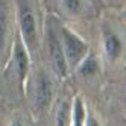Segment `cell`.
<instances>
[{
	"instance_id": "obj_3",
	"label": "cell",
	"mask_w": 126,
	"mask_h": 126,
	"mask_svg": "<svg viewBox=\"0 0 126 126\" xmlns=\"http://www.w3.org/2000/svg\"><path fill=\"white\" fill-rule=\"evenodd\" d=\"M47 44H49V55H50V59H52L53 68H55V71L58 73V76L65 78L67 73H68V64H67V59H65V55H64L62 44L59 43V40L56 38V35L53 32L49 33Z\"/></svg>"
},
{
	"instance_id": "obj_9",
	"label": "cell",
	"mask_w": 126,
	"mask_h": 126,
	"mask_svg": "<svg viewBox=\"0 0 126 126\" xmlns=\"http://www.w3.org/2000/svg\"><path fill=\"white\" fill-rule=\"evenodd\" d=\"M8 33V20H6V12L0 6V50L5 47V40Z\"/></svg>"
},
{
	"instance_id": "obj_2",
	"label": "cell",
	"mask_w": 126,
	"mask_h": 126,
	"mask_svg": "<svg viewBox=\"0 0 126 126\" xmlns=\"http://www.w3.org/2000/svg\"><path fill=\"white\" fill-rule=\"evenodd\" d=\"M20 31L26 49H33L37 43V21L33 11L28 5H23L20 8Z\"/></svg>"
},
{
	"instance_id": "obj_4",
	"label": "cell",
	"mask_w": 126,
	"mask_h": 126,
	"mask_svg": "<svg viewBox=\"0 0 126 126\" xmlns=\"http://www.w3.org/2000/svg\"><path fill=\"white\" fill-rule=\"evenodd\" d=\"M50 100H52V82L46 75L41 73L37 79V85H35V102H37V108L41 111L47 110Z\"/></svg>"
},
{
	"instance_id": "obj_11",
	"label": "cell",
	"mask_w": 126,
	"mask_h": 126,
	"mask_svg": "<svg viewBox=\"0 0 126 126\" xmlns=\"http://www.w3.org/2000/svg\"><path fill=\"white\" fill-rule=\"evenodd\" d=\"M68 105L67 102H62L56 112V125H67L68 123Z\"/></svg>"
},
{
	"instance_id": "obj_5",
	"label": "cell",
	"mask_w": 126,
	"mask_h": 126,
	"mask_svg": "<svg viewBox=\"0 0 126 126\" xmlns=\"http://www.w3.org/2000/svg\"><path fill=\"white\" fill-rule=\"evenodd\" d=\"M14 62H15L17 73H18L20 79L23 80L26 78V75H28V71H29V55H28V50H26V46L21 41L15 43V47H14Z\"/></svg>"
},
{
	"instance_id": "obj_7",
	"label": "cell",
	"mask_w": 126,
	"mask_h": 126,
	"mask_svg": "<svg viewBox=\"0 0 126 126\" xmlns=\"http://www.w3.org/2000/svg\"><path fill=\"white\" fill-rule=\"evenodd\" d=\"M71 117H73V125H84L85 122V108H84V103L79 97H76V100L73 103V111H71Z\"/></svg>"
},
{
	"instance_id": "obj_1",
	"label": "cell",
	"mask_w": 126,
	"mask_h": 126,
	"mask_svg": "<svg viewBox=\"0 0 126 126\" xmlns=\"http://www.w3.org/2000/svg\"><path fill=\"white\" fill-rule=\"evenodd\" d=\"M62 49L67 59V64L71 67H78L79 62L82 61L87 55V44L80 40L76 33L70 32L68 29H62Z\"/></svg>"
},
{
	"instance_id": "obj_8",
	"label": "cell",
	"mask_w": 126,
	"mask_h": 126,
	"mask_svg": "<svg viewBox=\"0 0 126 126\" xmlns=\"http://www.w3.org/2000/svg\"><path fill=\"white\" fill-rule=\"evenodd\" d=\"M78 67H79V70H80V73H82V75L91 76V75H94L96 71H97V62H96L94 56H87V58H84L82 61L79 62Z\"/></svg>"
},
{
	"instance_id": "obj_10",
	"label": "cell",
	"mask_w": 126,
	"mask_h": 126,
	"mask_svg": "<svg viewBox=\"0 0 126 126\" xmlns=\"http://www.w3.org/2000/svg\"><path fill=\"white\" fill-rule=\"evenodd\" d=\"M62 5L68 14H79L82 9V0H62Z\"/></svg>"
},
{
	"instance_id": "obj_6",
	"label": "cell",
	"mask_w": 126,
	"mask_h": 126,
	"mask_svg": "<svg viewBox=\"0 0 126 126\" xmlns=\"http://www.w3.org/2000/svg\"><path fill=\"white\" fill-rule=\"evenodd\" d=\"M105 52H106L108 58H111V59H115L122 52V43L119 37L112 32L105 33Z\"/></svg>"
}]
</instances>
